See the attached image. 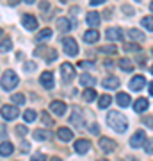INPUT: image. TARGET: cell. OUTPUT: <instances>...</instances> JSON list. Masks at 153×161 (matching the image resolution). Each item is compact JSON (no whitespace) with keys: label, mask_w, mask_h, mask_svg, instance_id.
<instances>
[{"label":"cell","mask_w":153,"mask_h":161,"mask_svg":"<svg viewBox=\"0 0 153 161\" xmlns=\"http://www.w3.org/2000/svg\"><path fill=\"white\" fill-rule=\"evenodd\" d=\"M66 109H68L66 102H63V100H52V104H50V111L54 113V115L63 116L64 113H66Z\"/></svg>","instance_id":"obj_7"},{"label":"cell","mask_w":153,"mask_h":161,"mask_svg":"<svg viewBox=\"0 0 153 161\" xmlns=\"http://www.w3.org/2000/svg\"><path fill=\"white\" fill-rule=\"evenodd\" d=\"M107 124H109V127H112L114 131H118V132H125L126 127H128L126 116L123 113H119V111H109Z\"/></svg>","instance_id":"obj_1"},{"label":"cell","mask_w":153,"mask_h":161,"mask_svg":"<svg viewBox=\"0 0 153 161\" xmlns=\"http://www.w3.org/2000/svg\"><path fill=\"white\" fill-rule=\"evenodd\" d=\"M69 120H71V124H73V125H77V127L84 125V113H82V109L75 106V108H73V115H71V118H69Z\"/></svg>","instance_id":"obj_11"},{"label":"cell","mask_w":153,"mask_h":161,"mask_svg":"<svg viewBox=\"0 0 153 161\" xmlns=\"http://www.w3.org/2000/svg\"><path fill=\"white\" fill-rule=\"evenodd\" d=\"M16 134L18 136H25V134H27V127L25 125H16Z\"/></svg>","instance_id":"obj_39"},{"label":"cell","mask_w":153,"mask_h":161,"mask_svg":"<svg viewBox=\"0 0 153 161\" xmlns=\"http://www.w3.org/2000/svg\"><path fill=\"white\" fill-rule=\"evenodd\" d=\"M85 20H87V23H89V25L93 27V29L100 25V14H98L96 11H91V13H87V16H85Z\"/></svg>","instance_id":"obj_21"},{"label":"cell","mask_w":153,"mask_h":161,"mask_svg":"<svg viewBox=\"0 0 153 161\" xmlns=\"http://www.w3.org/2000/svg\"><path fill=\"white\" fill-rule=\"evenodd\" d=\"M125 50H126V52H139V50H141V47L137 45V43H126V45H125Z\"/></svg>","instance_id":"obj_36"},{"label":"cell","mask_w":153,"mask_h":161,"mask_svg":"<svg viewBox=\"0 0 153 161\" xmlns=\"http://www.w3.org/2000/svg\"><path fill=\"white\" fill-rule=\"evenodd\" d=\"M148 90H150V95H153V82H150V84H148Z\"/></svg>","instance_id":"obj_49"},{"label":"cell","mask_w":153,"mask_h":161,"mask_svg":"<svg viewBox=\"0 0 153 161\" xmlns=\"http://www.w3.org/2000/svg\"><path fill=\"white\" fill-rule=\"evenodd\" d=\"M22 23H23V27L27 31H36L38 29V20H36L32 14H22Z\"/></svg>","instance_id":"obj_9"},{"label":"cell","mask_w":153,"mask_h":161,"mask_svg":"<svg viewBox=\"0 0 153 161\" xmlns=\"http://www.w3.org/2000/svg\"><path fill=\"white\" fill-rule=\"evenodd\" d=\"M79 66H80V68H93L94 63H93V61H80Z\"/></svg>","instance_id":"obj_40"},{"label":"cell","mask_w":153,"mask_h":161,"mask_svg":"<svg viewBox=\"0 0 153 161\" xmlns=\"http://www.w3.org/2000/svg\"><path fill=\"white\" fill-rule=\"evenodd\" d=\"M30 161H46V156H43V154H38V156H34Z\"/></svg>","instance_id":"obj_44"},{"label":"cell","mask_w":153,"mask_h":161,"mask_svg":"<svg viewBox=\"0 0 153 161\" xmlns=\"http://www.w3.org/2000/svg\"><path fill=\"white\" fill-rule=\"evenodd\" d=\"M18 82H20V77H18L16 72H13V70H6V74L2 75V80H0L2 88L7 90V92L14 90V88L18 86Z\"/></svg>","instance_id":"obj_2"},{"label":"cell","mask_w":153,"mask_h":161,"mask_svg":"<svg viewBox=\"0 0 153 161\" xmlns=\"http://www.w3.org/2000/svg\"><path fill=\"white\" fill-rule=\"evenodd\" d=\"M102 86L107 88V90H116V88L119 86V79H118V77H114V75H109V77L103 79Z\"/></svg>","instance_id":"obj_17"},{"label":"cell","mask_w":153,"mask_h":161,"mask_svg":"<svg viewBox=\"0 0 153 161\" xmlns=\"http://www.w3.org/2000/svg\"><path fill=\"white\" fill-rule=\"evenodd\" d=\"M128 36H130V40L134 41H144V32L139 29H130L128 31Z\"/></svg>","instance_id":"obj_27"},{"label":"cell","mask_w":153,"mask_h":161,"mask_svg":"<svg viewBox=\"0 0 153 161\" xmlns=\"http://www.w3.org/2000/svg\"><path fill=\"white\" fill-rule=\"evenodd\" d=\"M116 102H118L121 108H128V106H130V95H128V93H118Z\"/></svg>","instance_id":"obj_25"},{"label":"cell","mask_w":153,"mask_h":161,"mask_svg":"<svg viewBox=\"0 0 153 161\" xmlns=\"http://www.w3.org/2000/svg\"><path fill=\"white\" fill-rule=\"evenodd\" d=\"M0 36H2V29H0Z\"/></svg>","instance_id":"obj_56"},{"label":"cell","mask_w":153,"mask_h":161,"mask_svg":"<svg viewBox=\"0 0 153 161\" xmlns=\"http://www.w3.org/2000/svg\"><path fill=\"white\" fill-rule=\"evenodd\" d=\"M94 82H96V79H94L93 75H89V74L80 75V84H84L85 88H93L94 86Z\"/></svg>","instance_id":"obj_26"},{"label":"cell","mask_w":153,"mask_h":161,"mask_svg":"<svg viewBox=\"0 0 153 161\" xmlns=\"http://www.w3.org/2000/svg\"><path fill=\"white\" fill-rule=\"evenodd\" d=\"M75 152H77V154H85V152H87V150H89V147H91V142H87V140H77V142H75Z\"/></svg>","instance_id":"obj_14"},{"label":"cell","mask_w":153,"mask_h":161,"mask_svg":"<svg viewBox=\"0 0 153 161\" xmlns=\"http://www.w3.org/2000/svg\"><path fill=\"white\" fill-rule=\"evenodd\" d=\"M25 72H32V70H36V63H25Z\"/></svg>","instance_id":"obj_42"},{"label":"cell","mask_w":153,"mask_h":161,"mask_svg":"<svg viewBox=\"0 0 153 161\" xmlns=\"http://www.w3.org/2000/svg\"><path fill=\"white\" fill-rule=\"evenodd\" d=\"M11 100L16 104V106H23V104H25V95H23V93H14L11 97Z\"/></svg>","instance_id":"obj_33"},{"label":"cell","mask_w":153,"mask_h":161,"mask_svg":"<svg viewBox=\"0 0 153 161\" xmlns=\"http://www.w3.org/2000/svg\"><path fill=\"white\" fill-rule=\"evenodd\" d=\"M110 102H112V97H110V95H105V93H103L102 97L98 98V106H100L102 109L109 108V106H110Z\"/></svg>","instance_id":"obj_30"},{"label":"cell","mask_w":153,"mask_h":161,"mask_svg":"<svg viewBox=\"0 0 153 161\" xmlns=\"http://www.w3.org/2000/svg\"><path fill=\"white\" fill-rule=\"evenodd\" d=\"M52 138V132L48 129H36L34 131V140L38 142H48Z\"/></svg>","instance_id":"obj_18"},{"label":"cell","mask_w":153,"mask_h":161,"mask_svg":"<svg viewBox=\"0 0 153 161\" xmlns=\"http://www.w3.org/2000/svg\"><path fill=\"white\" fill-rule=\"evenodd\" d=\"M59 2H61V4H66V2H68V0H59Z\"/></svg>","instance_id":"obj_54"},{"label":"cell","mask_w":153,"mask_h":161,"mask_svg":"<svg viewBox=\"0 0 153 161\" xmlns=\"http://www.w3.org/2000/svg\"><path fill=\"white\" fill-rule=\"evenodd\" d=\"M91 6H100V4H105V0H89Z\"/></svg>","instance_id":"obj_45"},{"label":"cell","mask_w":153,"mask_h":161,"mask_svg":"<svg viewBox=\"0 0 153 161\" xmlns=\"http://www.w3.org/2000/svg\"><path fill=\"white\" fill-rule=\"evenodd\" d=\"M14 147H13L11 142H2L0 143V156H11Z\"/></svg>","instance_id":"obj_24"},{"label":"cell","mask_w":153,"mask_h":161,"mask_svg":"<svg viewBox=\"0 0 153 161\" xmlns=\"http://www.w3.org/2000/svg\"><path fill=\"white\" fill-rule=\"evenodd\" d=\"M34 54H36V56H39V54H46V61H48V63H52V61H55V59H57V52L54 50V48H46V47H39Z\"/></svg>","instance_id":"obj_12"},{"label":"cell","mask_w":153,"mask_h":161,"mask_svg":"<svg viewBox=\"0 0 153 161\" xmlns=\"http://www.w3.org/2000/svg\"><path fill=\"white\" fill-rule=\"evenodd\" d=\"M61 79H63L64 84H68V82H71L75 79V68L71 63H63V66H61Z\"/></svg>","instance_id":"obj_3"},{"label":"cell","mask_w":153,"mask_h":161,"mask_svg":"<svg viewBox=\"0 0 153 161\" xmlns=\"http://www.w3.org/2000/svg\"><path fill=\"white\" fill-rule=\"evenodd\" d=\"M105 38L109 41H121L123 40V31L119 27H110V29L105 31Z\"/></svg>","instance_id":"obj_8"},{"label":"cell","mask_w":153,"mask_h":161,"mask_svg":"<svg viewBox=\"0 0 153 161\" xmlns=\"http://www.w3.org/2000/svg\"><path fill=\"white\" fill-rule=\"evenodd\" d=\"M144 124H148V125H153V118H144Z\"/></svg>","instance_id":"obj_47"},{"label":"cell","mask_w":153,"mask_h":161,"mask_svg":"<svg viewBox=\"0 0 153 161\" xmlns=\"http://www.w3.org/2000/svg\"><path fill=\"white\" fill-rule=\"evenodd\" d=\"M7 2H9V6H16L20 0H7Z\"/></svg>","instance_id":"obj_48"},{"label":"cell","mask_w":153,"mask_h":161,"mask_svg":"<svg viewBox=\"0 0 153 161\" xmlns=\"http://www.w3.org/2000/svg\"><path fill=\"white\" fill-rule=\"evenodd\" d=\"M52 161H61V159H59V158H52Z\"/></svg>","instance_id":"obj_53"},{"label":"cell","mask_w":153,"mask_h":161,"mask_svg":"<svg viewBox=\"0 0 153 161\" xmlns=\"http://www.w3.org/2000/svg\"><path fill=\"white\" fill-rule=\"evenodd\" d=\"M57 27L61 32H69L71 31V22H69L68 18H59L57 20Z\"/></svg>","instance_id":"obj_22"},{"label":"cell","mask_w":153,"mask_h":161,"mask_svg":"<svg viewBox=\"0 0 153 161\" xmlns=\"http://www.w3.org/2000/svg\"><path fill=\"white\" fill-rule=\"evenodd\" d=\"M39 82H41V86L43 88H46V90H52L54 88V74L52 72H43L41 74V77H39Z\"/></svg>","instance_id":"obj_10"},{"label":"cell","mask_w":153,"mask_h":161,"mask_svg":"<svg viewBox=\"0 0 153 161\" xmlns=\"http://www.w3.org/2000/svg\"><path fill=\"white\" fill-rule=\"evenodd\" d=\"M98 38H100V32L96 29H89L84 32V41L85 43H96Z\"/></svg>","instance_id":"obj_20"},{"label":"cell","mask_w":153,"mask_h":161,"mask_svg":"<svg viewBox=\"0 0 153 161\" xmlns=\"http://www.w3.org/2000/svg\"><path fill=\"white\" fill-rule=\"evenodd\" d=\"M41 118H43V124H45V125H52V124H54V120L48 116V113H46V111H43V116H41Z\"/></svg>","instance_id":"obj_37"},{"label":"cell","mask_w":153,"mask_h":161,"mask_svg":"<svg viewBox=\"0 0 153 161\" xmlns=\"http://www.w3.org/2000/svg\"><path fill=\"white\" fill-rule=\"evenodd\" d=\"M141 23H142L144 29H148L150 32H153V16H144L141 20Z\"/></svg>","instance_id":"obj_31"},{"label":"cell","mask_w":153,"mask_h":161,"mask_svg":"<svg viewBox=\"0 0 153 161\" xmlns=\"http://www.w3.org/2000/svg\"><path fill=\"white\" fill-rule=\"evenodd\" d=\"M11 48H13V41L9 40V38H6V40L0 41V50L2 52H7V50H11Z\"/></svg>","instance_id":"obj_34"},{"label":"cell","mask_w":153,"mask_h":161,"mask_svg":"<svg viewBox=\"0 0 153 161\" xmlns=\"http://www.w3.org/2000/svg\"><path fill=\"white\" fill-rule=\"evenodd\" d=\"M119 68L125 70V72H132L134 70V63L128 58H123V59H119Z\"/></svg>","instance_id":"obj_28"},{"label":"cell","mask_w":153,"mask_h":161,"mask_svg":"<svg viewBox=\"0 0 153 161\" xmlns=\"http://www.w3.org/2000/svg\"><path fill=\"white\" fill-rule=\"evenodd\" d=\"M57 138L61 140V142H71V140H73V132L69 131L68 127H59Z\"/></svg>","instance_id":"obj_16"},{"label":"cell","mask_w":153,"mask_h":161,"mask_svg":"<svg viewBox=\"0 0 153 161\" xmlns=\"http://www.w3.org/2000/svg\"><path fill=\"white\" fill-rule=\"evenodd\" d=\"M0 115H2L4 120H14V118L20 115V109H18L16 106H9V104H6V106H2Z\"/></svg>","instance_id":"obj_4"},{"label":"cell","mask_w":153,"mask_h":161,"mask_svg":"<svg viewBox=\"0 0 153 161\" xmlns=\"http://www.w3.org/2000/svg\"><path fill=\"white\" fill-rule=\"evenodd\" d=\"M41 9H50V4H48V2H43V4H41Z\"/></svg>","instance_id":"obj_46"},{"label":"cell","mask_w":153,"mask_h":161,"mask_svg":"<svg viewBox=\"0 0 153 161\" xmlns=\"http://www.w3.org/2000/svg\"><path fill=\"white\" fill-rule=\"evenodd\" d=\"M144 143H146V132L144 131H137L135 134L130 138V147H134V149L144 147Z\"/></svg>","instance_id":"obj_6"},{"label":"cell","mask_w":153,"mask_h":161,"mask_svg":"<svg viewBox=\"0 0 153 161\" xmlns=\"http://www.w3.org/2000/svg\"><path fill=\"white\" fill-rule=\"evenodd\" d=\"M144 84H146V79L142 77V75H135L134 79L130 80V90H134V92H141L142 88H144Z\"/></svg>","instance_id":"obj_13"},{"label":"cell","mask_w":153,"mask_h":161,"mask_svg":"<svg viewBox=\"0 0 153 161\" xmlns=\"http://www.w3.org/2000/svg\"><path fill=\"white\" fill-rule=\"evenodd\" d=\"M0 138H4V125H0Z\"/></svg>","instance_id":"obj_50"},{"label":"cell","mask_w":153,"mask_h":161,"mask_svg":"<svg viewBox=\"0 0 153 161\" xmlns=\"http://www.w3.org/2000/svg\"><path fill=\"white\" fill-rule=\"evenodd\" d=\"M100 149L103 150V152H112L114 149H116V142L110 138H100Z\"/></svg>","instance_id":"obj_15"},{"label":"cell","mask_w":153,"mask_h":161,"mask_svg":"<svg viewBox=\"0 0 153 161\" xmlns=\"http://www.w3.org/2000/svg\"><path fill=\"white\" fill-rule=\"evenodd\" d=\"M89 131L93 132V134H98V132H100V125H98V124H93V125L89 127Z\"/></svg>","instance_id":"obj_43"},{"label":"cell","mask_w":153,"mask_h":161,"mask_svg":"<svg viewBox=\"0 0 153 161\" xmlns=\"http://www.w3.org/2000/svg\"><path fill=\"white\" fill-rule=\"evenodd\" d=\"M100 161H109V159H100Z\"/></svg>","instance_id":"obj_55"},{"label":"cell","mask_w":153,"mask_h":161,"mask_svg":"<svg viewBox=\"0 0 153 161\" xmlns=\"http://www.w3.org/2000/svg\"><path fill=\"white\" fill-rule=\"evenodd\" d=\"M150 9H151V13H153V0H151V4H150Z\"/></svg>","instance_id":"obj_52"},{"label":"cell","mask_w":153,"mask_h":161,"mask_svg":"<svg viewBox=\"0 0 153 161\" xmlns=\"http://www.w3.org/2000/svg\"><path fill=\"white\" fill-rule=\"evenodd\" d=\"M144 150H146L148 154H153V142H151V140H146V143H144Z\"/></svg>","instance_id":"obj_38"},{"label":"cell","mask_w":153,"mask_h":161,"mask_svg":"<svg viewBox=\"0 0 153 161\" xmlns=\"http://www.w3.org/2000/svg\"><path fill=\"white\" fill-rule=\"evenodd\" d=\"M52 34H54V31L52 29H43V31H39L38 32V36H36V43H45V41H48L52 38Z\"/></svg>","instance_id":"obj_19"},{"label":"cell","mask_w":153,"mask_h":161,"mask_svg":"<svg viewBox=\"0 0 153 161\" xmlns=\"http://www.w3.org/2000/svg\"><path fill=\"white\" fill-rule=\"evenodd\" d=\"M100 52H102V54H116L118 48L114 45H107V47H100Z\"/></svg>","instance_id":"obj_35"},{"label":"cell","mask_w":153,"mask_h":161,"mask_svg":"<svg viewBox=\"0 0 153 161\" xmlns=\"http://www.w3.org/2000/svg\"><path fill=\"white\" fill-rule=\"evenodd\" d=\"M148 98H137L135 102H134V111H137V113H142L144 109H148Z\"/></svg>","instance_id":"obj_23"},{"label":"cell","mask_w":153,"mask_h":161,"mask_svg":"<svg viewBox=\"0 0 153 161\" xmlns=\"http://www.w3.org/2000/svg\"><path fill=\"white\" fill-rule=\"evenodd\" d=\"M82 97H84L85 102H93V100L96 98V92H94V88H85V92L82 93Z\"/></svg>","instance_id":"obj_29"},{"label":"cell","mask_w":153,"mask_h":161,"mask_svg":"<svg viewBox=\"0 0 153 161\" xmlns=\"http://www.w3.org/2000/svg\"><path fill=\"white\" fill-rule=\"evenodd\" d=\"M121 11L125 13V14H128V16H130V14H134V9H132L130 6H123V7H121Z\"/></svg>","instance_id":"obj_41"},{"label":"cell","mask_w":153,"mask_h":161,"mask_svg":"<svg viewBox=\"0 0 153 161\" xmlns=\"http://www.w3.org/2000/svg\"><path fill=\"white\" fill-rule=\"evenodd\" d=\"M137 2H141V0H137Z\"/></svg>","instance_id":"obj_58"},{"label":"cell","mask_w":153,"mask_h":161,"mask_svg":"<svg viewBox=\"0 0 153 161\" xmlns=\"http://www.w3.org/2000/svg\"><path fill=\"white\" fill-rule=\"evenodd\" d=\"M23 118H25V122H34L36 118H38V113H36L34 109H27L23 113Z\"/></svg>","instance_id":"obj_32"},{"label":"cell","mask_w":153,"mask_h":161,"mask_svg":"<svg viewBox=\"0 0 153 161\" xmlns=\"http://www.w3.org/2000/svg\"><path fill=\"white\" fill-rule=\"evenodd\" d=\"M25 2H27V4H34L36 0H25Z\"/></svg>","instance_id":"obj_51"},{"label":"cell","mask_w":153,"mask_h":161,"mask_svg":"<svg viewBox=\"0 0 153 161\" xmlns=\"http://www.w3.org/2000/svg\"><path fill=\"white\" fill-rule=\"evenodd\" d=\"M63 48L68 56H77L79 54V45L73 38H63Z\"/></svg>","instance_id":"obj_5"},{"label":"cell","mask_w":153,"mask_h":161,"mask_svg":"<svg viewBox=\"0 0 153 161\" xmlns=\"http://www.w3.org/2000/svg\"><path fill=\"white\" fill-rule=\"evenodd\" d=\"M151 74H153V66H151Z\"/></svg>","instance_id":"obj_57"}]
</instances>
